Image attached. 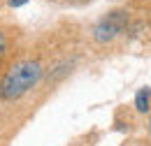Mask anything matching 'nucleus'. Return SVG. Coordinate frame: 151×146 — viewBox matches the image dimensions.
Here are the masks:
<instances>
[{"instance_id": "obj_1", "label": "nucleus", "mask_w": 151, "mask_h": 146, "mask_svg": "<svg viewBox=\"0 0 151 146\" xmlns=\"http://www.w3.org/2000/svg\"><path fill=\"white\" fill-rule=\"evenodd\" d=\"M40 77H42V65L37 60H21L17 65H12V70L5 74L0 84V95L5 100H19L30 88H35Z\"/></svg>"}, {"instance_id": "obj_2", "label": "nucleus", "mask_w": 151, "mask_h": 146, "mask_svg": "<svg viewBox=\"0 0 151 146\" xmlns=\"http://www.w3.org/2000/svg\"><path fill=\"white\" fill-rule=\"evenodd\" d=\"M126 23H128V12H121V9H119V12H112V14H107V16L93 28V39L100 42V44L112 42L114 37L126 28Z\"/></svg>"}, {"instance_id": "obj_3", "label": "nucleus", "mask_w": 151, "mask_h": 146, "mask_svg": "<svg viewBox=\"0 0 151 146\" xmlns=\"http://www.w3.org/2000/svg\"><path fill=\"white\" fill-rule=\"evenodd\" d=\"M149 97H151L149 88H142V91L137 93V97H135V107H137V111H147V109H149Z\"/></svg>"}, {"instance_id": "obj_4", "label": "nucleus", "mask_w": 151, "mask_h": 146, "mask_svg": "<svg viewBox=\"0 0 151 146\" xmlns=\"http://www.w3.org/2000/svg\"><path fill=\"white\" fill-rule=\"evenodd\" d=\"M2 56H5V35L0 33V60H2Z\"/></svg>"}, {"instance_id": "obj_5", "label": "nucleus", "mask_w": 151, "mask_h": 146, "mask_svg": "<svg viewBox=\"0 0 151 146\" xmlns=\"http://www.w3.org/2000/svg\"><path fill=\"white\" fill-rule=\"evenodd\" d=\"M26 2H28V0H9L12 7H21V5H26Z\"/></svg>"}, {"instance_id": "obj_6", "label": "nucleus", "mask_w": 151, "mask_h": 146, "mask_svg": "<svg viewBox=\"0 0 151 146\" xmlns=\"http://www.w3.org/2000/svg\"><path fill=\"white\" fill-rule=\"evenodd\" d=\"M149 125H151V123H149Z\"/></svg>"}]
</instances>
